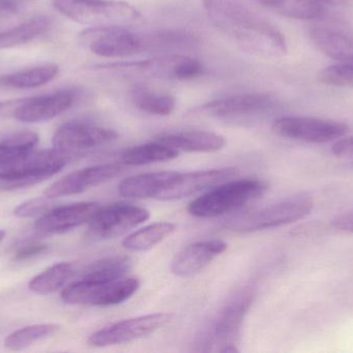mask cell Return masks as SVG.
Listing matches in <instances>:
<instances>
[{
	"mask_svg": "<svg viewBox=\"0 0 353 353\" xmlns=\"http://www.w3.org/2000/svg\"><path fill=\"white\" fill-rule=\"evenodd\" d=\"M203 4L211 22L243 51L265 59L288 53L283 35L242 0H203Z\"/></svg>",
	"mask_w": 353,
	"mask_h": 353,
	"instance_id": "cell-1",
	"label": "cell"
},
{
	"mask_svg": "<svg viewBox=\"0 0 353 353\" xmlns=\"http://www.w3.org/2000/svg\"><path fill=\"white\" fill-rule=\"evenodd\" d=\"M70 160L55 149H30L0 163V189L34 186L61 171Z\"/></svg>",
	"mask_w": 353,
	"mask_h": 353,
	"instance_id": "cell-2",
	"label": "cell"
},
{
	"mask_svg": "<svg viewBox=\"0 0 353 353\" xmlns=\"http://www.w3.org/2000/svg\"><path fill=\"white\" fill-rule=\"evenodd\" d=\"M60 14L90 27L141 24L144 17L132 4L119 0H53Z\"/></svg>",
	"mask_w": 353,
	"mask_h": 353,
	"instance_id": "cell-3",
	"label": "cell"
},
{
	"mask_svg": "<svg viewBox=\"0 0 353 353\" xmlns=\"http://www.w3.org/2000/svg\"><path fill=\"white\" fill-rule=\"evenodd\" d=\"M314 207L313 199L307 194H298L277 202L241 213L228 220L225 227L239 233H250L281 227L304 219Z\"/></svg>",
	"mask_w": 353,
	"mask_h": 353,
	"instance_id": "cell-4",
	"label": "cell"
},
{
	"mask_svg": "<svg viewBox=\"0 0 353 353\" xmlns=\"http://www.w3.org/2000/svg\"><path fill=\"white\" fill-rule=\"evenodd\" d=\"M267 190L268 184L255 178L228 180L193 200L189 204L188 213L196 218L219 217L256 200Z\"/></svg>",
	"mask_w": 353,
	"mask_h": 353,
	"instance_id": "cell-5",
	"label": "cell"
},
{
	"mask_svg": "<svg viewBox=\"0 0 353 353\" xmlns=\"http://www.w3.org/2000/svg\"><path fill=\"white\" fill-rule=\"evenodd\" d=\"M99 70L124 74L142 75L161 80L184 81L203 74V66L190 56L180 53L163 54L149 59L103 64Z\"/></svg>",
	"mask_w": 353,
	"mask_h": 353,
	"instance_id": "cell-6",
	"label": "cell"
},
{
	"mask_svg": "<svg viewBox=\"0 0 353 353\" xmlns=\"http://www.w3.org/2000/svg\"><path fill=\"white\" fill-rule=\"evenodd\" d=\"M80 41L101 57L123 58L147 53L145 32H134L125 26L90 27L81 33Z\"/></svg>",
	"mask_w": 353,
	"mask_h": 353,
	"instance_id": "cell-7",
	"label": "cell"
},
{
	"mask_svg": "<svg viewBox=\"0 0 353 353\" xmlns=\"http://www.w3.org/2000/svg\"><path fill=\"white\" fill-rule=\"evenodd\" d=\"M140 286V281L136 278H123L112 283H97L82 279L64 288L61 298L70 305L116 306L130 300Z\"/></svg>",
	"mask_w": 353,
	"mask_h": 353,
	"instance_id": "cell-8",
	"label": "cell"
},
{
	"mask_svg": "<svg viewBox=\"0 0 353 353\" xmlns=\"http://www.w3.org/2000/svg\"><path fill=\"white\" fill-rule=\"evenodd\" d=\"M273 106V97L267 93H240L208 102L191 114L224 122H245L265 113Z\"/></svg>",
	"mask_w": 353,
	"mask_h": 353,
	"instance_id": "cell-9",
	"label": "cell"
},
{
	"mask_svg": "<svg viewBox=\"0 0 353 353\" xmlns=\"http://www.w3.org/2000/svg\"><path fill=\"white\" fill-rule=\"evenodd\" d=\"M118 133L112 128L88 122H70L57 128L52 144L68 160L117 140Z\"/></svg>",
	"mask_w": 353,
	"mask_h": 353,
	"instance_id": "cell-10",
	"label": "cell"
},
{
	"mask_svg": "<svg viewBox=\"0 0 353 353\" xmlns=\"http://www.w3.org/2000/svg\"><path fill=\"white\" fill-rule=\"evenodd\" d=\"M272 128L282 138L316 144L339 140L348 132L347 124L343 122L300 116L277 118Z\"/></svg>",
	"mask_w": 353,
	"mask_h": 353,
	"instance_id": "cell-11",
	"label": "cell"
},
{
	"mask_svg": "<svg viewBox=\"0 0 353 353\" xmlns=\"http://www.w3.org/2000/svg\"><path fill=\"white\" fill-rule=\"evenodd\" d=\"M171 321L169 313H154L118 321L93 333L88 344L93 347H108L130 343L152 335Z\"/></svg>",
	"mask_w": 353,
	"mask_h": 353,
	"instance_id": "cell-12",
	"label": "cell"
},
{
	"mask_svg": "<svg viewBox=\"0 0 353 353\" xmlns=\"http://www.w3.org/2000/svg\"><path fill=\"white\" fill-rule=\"evenodd\" d=\"M150 218V211L130 203H113L101 207L89 222V234L95 240L117 238L128 230L144 223Z\"/></svg>",
	"mask_w": 353,
	"mask_h": 353,
	"instance_id": "cell-13",
	"label": "cell"
},
{
	"mask_svg": "<svg viewBox=\"0 0 353 353\" xmlns=\"http://www.w3.org/2000/svg\"><path fill=\"white\" fill-rule=\"evenodd\" d=\"M80 91L74 87L58 89L51 93L25 97L14 118L24 124L49 122L72 107L78 101Z\"/></svg>",
	"mask_w": 353,
	"mask_h": 353,
	"instance_id": "cell-14",
	"label": "cell"
},
{
	"mask_svg": "<svg viewBox=\"0 0 353 353\" xmlns=\"http://www.w3.org/2000/svg\"><path fill=\"white\" fill-rule=\"evenodd\" d=\"M254 294L251 289L239 292L230 300L217 315L209 337L205 338V346H220L218 352L228 345H232L240 333L245 316L250 309ZM236 345V344H234Z\"/></svg>",
	"mask_w": 353,
	"mask_h": 353,
	"instance_id": "cell-15",
	"label": "cell"
},
{
	"mask_svg": "<svg viewBox=\"0 0 353 353\" xmlns=\"http://www.w3.org/2000/svg\"><path fill=\"white\" fill-rule=\"evenodd\" d=\"M123 171L121 164H101L72 172L46 189L43 195L50 199L80 194L89 189L110 182Z\"/></svg>",
	"mask_w": 353,
	"mask_h": 353,
	"instance_id": "cell-16",
	"label": "cell"
},
{
	"mask_svg": "<svg viewBox=\"0 0 353 353\" xmlns=\"http://www.w3.org/2000/svg\"><path fill=\"white\" fill-rule=\"evenodd\" d=\"M238 174L234 167L216 168L201 171L176 172L171 184L159 195L157 200L171 201L186 198L210 190L222 182H228Z\"/></svg>",
	"mask_w": 353,
	"mask_h": 353,
	"instance_id": "cell-17",
	"label": "cell"
},
{
	"mask_svg": "<svg viewBox=\"0 0 353 353\" xmlns=\"http://www.w3.org/2000/svg\"><path fill=\"white\" fill-rule=\"evenodd\" d=\"M99 209L101 205L97 202L54 207L37 220L34 227L41 233H62L89 223Z\"/></svg>",
	"mask_w": 353,
	"mask_h": 353,
	"instance_id": "cell-18",
	"label": "cell"
},
{
	"mask_svg": "<svg viewBox=\"0 0 353 353\" xmlns=\"http://www.w3.org/2000/svg\"><path fill=\"white\" fill-rule=\"evenodd\" d=\"M226 249L228 244L221 240H203L188 245L174 257L172 273L178 277H192L205 269Z\"/></svg>",
	"mask_w": 353,
	"mask_h": 353,
	"instance_id": "cell-19",
	"label": "cell"
},
{
	"mask_svg": "<svg viewBox=\"0 0 353 353\" xmlns=\"http://www.w3.org/2000/svg\"><path fill=\"white\" fill-rule=\"evenodd\" d=\"M155 140L169 145L174 149L187 153H213L220 151L225 145V139L221 135L207 131H182L159 135Z\"/></svg>",
	"mask_w": 353,
	"mask_h": 353,
	"instance_id": "cell-20",
	"label": "cell"
},
{
	"mask_svg": "<svg viewBox=\"0 0 353 353\" xmlns=\"http://www.w3.org/2000/svg\"><path fill=\"white\" fill-rule=\"evenodd\" d=\"M176 174V171H159L130 176L120 182L118 192L126 198L157 199L171 184Z\"/></svg>",
	"mask_w": 353,
	"mask_h": 353,
	"instance_id": "cell-21",
	"label": "cell"
},
{
	"mask_svg": "<svg viewBox=\"0 0 353 353\" xmlns=\"http://www.w3.org/2000/svg\"><path fill=\"white\" fill-rule=\"evenodd\" d=\"M58 73L57 64H41L0 77V85L17 89L37 88L53 81Z\"/></svg>",
	"mask_w": 353,
	"mask_h": 353,
	"instance_id": "cell-22",
	"label": "cell"
},
{
	"mask_svg": "<svg viewBox=\"0 0 353 353\" xmlns=\"http://www.w3.org/2000/svg\"><path fill=\"white\" fill-rule=\"evenodd\" d=\"M311 39L314 45L330 58L353 64V41L346 35L332 29L317 27L311 31Z\"/></svg>",
	"mask_w": 353,
	"mask_h": 353,
	"instance_id": "cell-23",
	"label": "cell"
},
{
	"mask_svg": "<svg viewBox=\"0 0 353 353\" xmlns=\"http://www.w3.org/2000/svg\"><path fill=\"white\" fill-rule=\"evenodd\" d=\"M132 261L128 256H113L95 261L83 274V280L97 283H112L123 279L132 269Z\"/></svg>",
	"mask_w": 353,
	"mask_h": 353,
	"instance_id": "cell-24",
	"label": "cell"
},
{
	"mask_svg": "<svg viewBox=\"0 0 353 353\" xmlns=\"http://www.w3.org/2000/svg\"><path fill=\"white\" fill-rule=\"evenodd\" d=\"M51 27V20L47 17H37L18 26L0 31V50L10 49L34 41L47 32Z\"/></svg>",
	"mask_w": 353,
	"mask_h": 353,
	"instance_id": "cell-25",
	"label": "cell"
},
{
	"mask_svg": "<svg viewBox=\"0 0 353 353\" xmlns=\"http://www.w3.org/2000/svg\"><path fill=\"white\" fill-rule=\"evenodd\" d=\"M179 151L169 145L155 140L125 149L122 153L121 160L125 165L143 166L147 164L167 162L176 159Z\"/></svg>",
	"mask_w": 353,
	"mask_h": 353,
	"instance_id": "cell-26",
	"label": "cell"
},
{
	"mask_svg": "<svg viewBox=\"0 0 353 353\" xmlns=\"http://www.w3.org/2000/svg\"><path fill=\"white\" fill-rule=\"evenodd\" d=\"M176 225L171 222H159L141 228L124 238L122 246L130 251H147L165 240L175 232Z\"/></svg>",
	"mask_w": 353,
	"mask_h": 353,
	"instance_id": "cell-27",
	"label": "cell"
},
{
	"mask_svg": "<svg viewBox=\"0 0 353 353\" xmlns=\"http://www.w3.org/2000/svg\"><path fill=\"white\" fill-rule=\"evenodd\" d=\"M132 101L140 111L155 116H168L176 109L173 95L151 90L146 87L137 86L132 90Z\"/></svg>",
	"mask_w": 353,
	"mask_h": 353,
	"instance_id": "cell-28",
	"label": "cell"
},
{
	"mask_svg": "<svg viewBox=\"0 0 353 353\" xmlns=\"http://www.w3.org/2000/svg\"><path fill=\"white\" fill-rule=\"evenodd\" d=\"M74 267L70 263H59L52 265L29 282V289L34 294L47 296L54 294L65 285L74 275Z\"/></svg>",
	"mask_w": 353,
	"mask_h": 353,
	"instance_id": "cell-29",
	"label": "cell"
},
{
	"mask_svg": "<svg viewBox=\"0 0 353 353\" xmlns=\"http://www.w3.org/2000/svg\"><path fill=\"white\" fill-rule=\"evenodd\" d=\"M59 331V327L53 323H43L23 327L8 335L4 340V346L14 352H21L30 347L41 340L52 337Z\"/></svg>",
	"mask_w": 353,
	"mask_h": 353,
	"instance_id": "cell-30",
	"label": "cell"
},
{
	"mask_svg": "<svg viewBox=\"0 0 353 353\" xmlns=\"http://www.w3.org/2000/svg\"><path fill=\"white\" fill-rule=\"evenodd\" d=\"M275 8L283 16L300 20L321 18L325 12L319 0H281Z\"/></svg>",
	"mask_w": 353,
	"mask_h": 353,
	"instance_id": "cell-31",
	"label": "cell"
},
{
	"mask_svg": "<svg viewBox=\"0 0 353 353\" xmlns=\"http://www.w3.org/2000/svg\"><path fill=\"white\" fill-rule=\"evenodd\" d=\"M39 140V135L31 131H22L10 135L0 141V163L19 153L35 149Z\"/></svg>",
	"mask_w": 353,
	"mask_h": 353,
	"instance_id": "cell-32",
	"label": "cell"
},
{
	"mask_svg": "<svg viewBox=\"0 0 353 353\" xmlns=\"http://www.w3.org/2000/svg\"><path fill=\"white\" fill-rule=\"evenodd\" d=\"M317 79L330 86L353 88V64L341 62L327 66L319 73Z\"/></svg>",
	"mask_w": 353,
	"mask_h": 353,
	"instance_id": "cell-33",
	"label": "cell"
},
{
	"mask_svg": "<svg viewBox=\"0 0 353 353\" xmlns=\"http://www.w3.org/2000/svg\"><path fill=\"white\" fill-rule=\"evenodd\" d=\"M52 199L48 198L43 195V197L39 198L31 199L19 205L14 211V216L19 218H32L41 217L46 213L53 209L50 204L49 201Z\"/></svg>",
	"mask_w": 353,
	"mask_h": 353,
	"instance_id": "cell-34",
	"label": "cell"
},
{
	"mask_svg": "<svg viewBox=\"0 0 353 353\" xmlns=\"http://www.w3.org/2000/svg\"><path fill=\"white\" fill-rule=\"evenodd\" d=\"M47 250V245L41 244V242H31V244H27L24 247H21L17 251L16 254H14V260H27V259L32 258V257L37 256V255L43 254Z\"/></svg>",
	"mask_w": 353,
	"mask_h": 353,
	"instance_id": "cell-35",
	"label": "cell"
},
{
	"mask_svg": "<svg viewBox=\"0 0 353 353\" xmlns=\"http://www.w3.org/2000/svg\"><path fill=\"white\" fill-rule=\"evenodd\" d=\"M332 226L340 231L353 233V209L336 216L332 220Z\"/></svg>",
	"mask_w": 353,
	"mask_h": 353,
	"instance_id": "cell-36",
	"label": "cell"
},
{
	"mask_svg": "<svg viewBox=\"0 0 353 353\" xmlns=\"http://www.w3.org/2000/svg\"><path fill=\"white\" fill-rule=\"evenodd\" d=\"M332 153L338 158L353 157V136L336 141L332 147Z\"/></svg>",
	"mask_w": 353,
	"mask_h": 353,
	"instance_id": "cell-37",
	"label": "cell"
},
{
	"mask_svg": "<svg viewBox=\"0 0 353 353\" xmlns=\"http://www.w3.org/2000/svg\"><path fill=\"white\" fill-rule=\"evenodd\" d=\"M23 99H24L0 102V120L10 117V116L14 117V111L22 103Z\"/></svg>",
	"mask_w": 353,
	"mask_h": 353,
	"instance_id": "cell-38",
	"label": "cell"
},
{
	"mask_svg": "<svg viewBox=\"0 0 353 353\" xmlns=\"http://www.w3.org/2000/svg\"><path fill=\"white\" fill-rule=\"evenodd\" d=\"M319 1L325 2V3L331 4V6H345L352 4L353 0H319Z\"/></svg>",
	"mask_w": 353,
	"mask_h": 353,
	"instance_id": "cell-39",
	"label": "cell"
},
{
	"mask_svg": "<svg viewBox=\"0 0 353 353\" xmlns=\"http://www.w3.org/2000/svg\"><path fill=\"white\" fill-rule=\"evenodd\" d=\"M261 3L265 4V6H273L275 8L276 6L281 2V0H259Z\"/></svg>",
	"mask_w": 353,
	"mask_h": 353,
	"instance_id": "cell-40",
	"label": "cell"
},
{
	"mask_svg": "<svg viewBox=\"0 0 353 353\" xmlns=\"http://www.w3.org/2000/svg\"><path fill=\"white\" fill-rule=\"evenodd\" d=\"M4 236H6V232L3 230H0V242L3 240Z\"/></svg>",
	"mask_w": 353,
	"mask_h": 353,
	"instance_id": "cell-41",
	"label": "cell"
}]
</instances>
